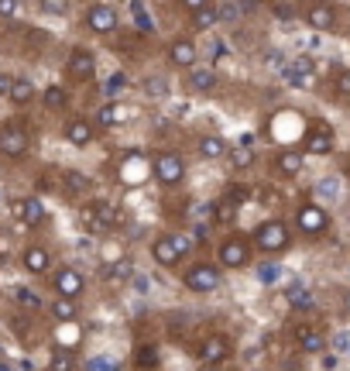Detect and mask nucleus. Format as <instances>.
Returning <instances> with one entry per match:
<instances>
[{
	"instance_id": "nucleus-6",
	"label": "nucleus",
	"mask_w": 350,
	"mask_h": 371,
	"mask_svg": "<svg viewBox=\"0 0 350 371\" xmlns=\"http://www.w3.org/2000/svg\"><path fill=\"white\" fill-rule=\"evenodd\" d=\"M220 282H223L220 265H216V261H206V258L192 261V265L182 272V285H186L189 292H199V296L216 292V289H220Z\"/></svg>"
},
{
	"instance_id": "nucleus-42",
	"label": "nucleus",
	"mask_w": 350,
	"mask_h": 371,
	"mask_svg": "<svg viewBox=\"0 0 350 371\" xmlns=\"http://www.w3.org/2000/svg\"><path fill=\"white\" fill-rule=\"evenodd\" d=\"M168 241L175 244V251H179V258H186L192 248H196V241H189V234H179V230H168Z\"/></svg>"
},
{
	"instance_id": "nucleus-49",
	"label": "nucleus",
	"mask_w": 350,
	"mask_h": 371,
	"mask_svg": "<svg viewBox=\"0 0 350 371\" xmlns=\"http://www.w3.org/2000/svg\"><path fill=\"white\" fill-rule=\"evenodd\" d=\"M275 278H278V268L275 265H264L261 268V282H275Z\"/></svg>"
},
{
	"instance_id": "nucleus-40",
	"label": "nucleus",
	"mask_w": 350,
	"mask_h": 371,
	"mask_svg": "<svg viewBox=\"0 0 350 371\" xmlns=\"http://www.w3.org/2000/svg\"><path fill=\"white\" fill-rule=\"evenodd\" d=\"M117 121H121V110H117L114 104H103V107L97 110V128H103V131H107V128H114Z\"/></svg>"
},
{
	"instance_id": "nucleus-14",
	"label": "nucleus",
	"mask_w": 350,
	"mask_h": 371,
	"mask_svg": "<svg viewBox=\"0 0 350 371\" xmlns=\"http://www.w3.org/2000/svg\"><path fill=\"white\" fill-rule=\"evenodd\" d=\"M168 62L172 66H179V69H192L196 62H199V49H196V42L192 38H172L168 42Z\"/></svg>"
},
{
	"instance_id": "nucleus-45",
	"label": "nucleus",
	"mask_w": 350,
	"mask_h": 371,
	"mask_svg": "<svg viewBox=\"0 0 350 371\" xmlns=\"http://www.w3.org/2000/svg\"><path fill=\"white\" fill-rule=\"evenodd\" d=\"M247 200H251V189H247V186H230V189H227V203L240 206V203H247Z\"/></svg>"
},
{
	"instance_id": "nucleus-16",
	"label": "nucleus",
	"mask_w": 350,
	"mask_h": 371,
	"mask_svg": "<svg viewBox=\"0 0 350 371\" xmlns=\"http://www.w3.org/2000/svg\"><path fill=\"white\" fill-rule=\"evenodd\" d=\"M186 14H189V28H192V32H210V28L220 25L216 4H199V0H189V4H186Z\"/></svg>"
},
{
	"instance_id": "nucleus-44",
	"label": "nucleus",
	"mask_w": 350,
	"mask_h": 371,
	"mask_svg": "<svg viewBox=\"0 0 350 371\" xmlns=\"http://www.w3.org/2000/svg\"><path fill=\"white\" fill-rule=\"evenodd\" d=\"M38 11L42 14H69V4H66V0H42V4H38Z\"/></svg>"
},
{
	"instance_id": "nucleus-13",
	"label": "nucleus",
	"mask_w": 350,
	"mask_h": 371,
	"mask_svg": "<svg viewBox=\"0 0 350 371\" xmlns=\"http://www.w3.org/2000/svg\"><path fill=\"white\" fill-rule=\"evenodd\" d=\"M292 344L302 354H323L326 350V333L319 326H312V323H295L292 326Z\"/></svg>"
},
{
	"instance_id": "nucleus-33",
	"label": "nucleus",
	"mask_w": 350,
	"mask_h": 371,
	"mask_svg": "<svg viewBox=\"0 0 350 371\" xmlns=\"http://www.w3.org/2000/svg\"><path fill=\"white\" fill-rule=\"evenodd\" d=\"M134 368H158V344L134 347Z\"/></svg>"
},
{
	"instance_id": "nucleus-52",
	"label": "nucleus",
	"mask_w": 350,
	"mask_h": 371,
	"mask_svg": "<svg viewBox=\"0 0 350 371\" xmlns=\"http://www.w3.org/2000/svg\"><path fill=\"white\" fill-rule=\"evenodd\" d=\"M0 371H11V368H8V364H0Z\"/></svg>"
},
{
	"instance_id": "nucleus-2",
	"label": "nucleus",
	"mask_w": 350,
	"mask_h": 371,
	"mask_svg": "<svg viewBox=\"0 0 350 371\" xmlns=\"http://www.w3.org/2000/svg\"><path fill=\"white\" fill-rule=\"evenodd\" d=\"M79 224L86 230H93V234H107V230L124 224V210L107 203V200H90V203L79 206Z\"/></svg>"
},
{
	"instance_id": "nucleus-25",
	"label": "nucleus",
	"mask_w": 350,
	"mask_h": 371,
	"mask_svg": "<svg viewBox=\"0 0 350 371\" xmlns=\"http://www.w3.org/2000/svg\"><path fill=\"white\" fill-rule=\"evenodd\" d=\"M227 141L220 138V134H203L199 141H196V155L199 158H206V162H213V158H227Z\"/></svg>"
},
{
	"instance_id": "nucleus-23",
	"label": "nucleus",
	"mask_w": 350,
	"mask_h": 371,
	"mask_svg": "<svg viewBox=\"0 0 350 371\" xmlns=\"http://www.w3.org/2000/svg\"><path fill=\"white\" fill-rule=\"evenodd\" d=\"M59 179H62V186H59V189H62V196H66V200H79V196H83V193H90V186H93V182H90V176H83V172H76V169H66Z\"/></svg>"
},
{
	"instance_id": "nucleus-3",
	"label": "nucleus",
	"mask_w": 350,
	"mask_h": 371,
	"mask_svg": "<svg viewBox=\"0 0 350 371\" xmlns=\"http://www.w3.org/2000/svg\"><path fill=\"white\" fill-rule=\"evenodd\" d=\"M251 258H254L251 237H247V234H240V230H230V234L220 241V248H216V265H220V268H230V272L247 268V265H251Z\"/></svg>"
},
{
	"instance_id": "nucleus-21",
	"label": "nucleus",
	"mask_w": 350,
	"mask_h": 371,
	"mask_svg": "<svg viewBox=\"0 0 350 371\" xmlns=\"http://www.w3.org/2000/svg\"><path fill=\"white\" fill-rule=\"evenodd\" d=\"M151 258H155V265H162V268H179V251H175V244L168 241V234H158L155 241H151Z\"/></svg>"
},
{
	"instance_id": "nucleus-4",
	"label": "nucleus",
	"mask_w": 350,
	"mask_h": 371,
	"mask_svg": "<svg viewBox=\"0 0 350 371\" xmlns=\"http://www.w3.org/2000/svg\"><path fill=\"white\" fill-rule=\"evenodd\" d=\"M151 176L158 179V186L175 189V186L186 182V158L172 148H162V152L151 155Z\"/></svg>"
},
{
	"instance_id": "nucleus-28",
	"label": "nucleus",
	"mask_w": 350,
	"mask_h": 371,
	"mask_svg": "<svg viewBox=\"0 0 350 371\" xmlns=\"http://www.w3.org/2000/svg\"><path fill=\"white\" fill-rule=\"evenodd\" d=\"M258 4H237V0H220L216 4V18L220 21H240L244 14H251Z\"/></svg>"
},
{
	"instance_id": "nucleus-46",
	"label": "nucleus",
	"mask_w": 350,
	"mask_h": 371,
	"mask_svg": "<svg viewBox=\"0 0 350 371\" xmlns=\"http://www.w3.org/2000/svg\"><path fill=\"white\" fill-rule=\"evenodd\" d=\"M340 179H319V186H316V193L319 196H326V200H333V196H340V186H336Z\"/></svg>"
},
{
	"instance_id": "nucleus-48",
	"label": "nucleus",
	"mask_w": 350,
	"mask_h": 371,
	"mask_svg": "<svg viewBox=\"0 0 350 371\" xmlns=\"http://www.w3.org/2000/svg\"><path fill=\"white\" fill-rule=\"evenodd\" d=\"M11 83H14V76H11L8 69H0V100H8V93H11Z\"/></svg>"
},
{
	"instance_id": "nucleus-47",
	"label": "nucleus",
	"mask_w": 350,
	"mask_h": 371,
	"mask_svg": "<svg viewBox=\"0 0 350 371\" xmlns=\"http://www.w3.org/2000/svg\"><path fill=\"white\" fill-rule=\"evenodd\" d=\"M18 11H21L18 0H0V18H14Z\"/></svg>"
},
{
	"instance_id": "nucleus-27",
	"label": "nucleus",
	"mask_w": 350,
	"mask_h": 371,
	"mask_svg": "<svg viewBox=\"0 0 350 371\" xmlns=\"http://www.w3.org/2000/svg\"><path fill=\"white\" fill-rule=\"evenodd\" d=\"M49 371H79V357L69 347H55L49 354Z\"/></svg>"
},
{
	"instance_id": "nucleus-35",
	"label": "nucleus",
	"mask_w": 350,
	"mask_h": 371,
	"mask_svg": "<svg viewBox=\"0 0 350 371\" xmlns=\"http://www.w3.org/2000/svg\"><path fill=\"white\" fill-rule=\"evenodd\" d=\"M234 220H237V206H234V203H227V200L213 203V224H223V227H230Z\"/></svg>"
},
{
	"instance_id": "nucleus-39",
	"label": "nucleus",
	"mask_w": 350,
	"mask_h": 371,
	"mask_svg": "<svg viewBox=\"0 0 350 371\" xmlns=\"http://www.w3.org/2000/svg\"><path fill=\"white\" fill-rule=\"evenodd\" d=\"M168 80L165 76H151V80H145V93L151 97V100H162V97H168Z\"/></svg>"
},
{
	"instance_id": "nucleus-1",
	"label": "nucleus",
	"mask_w": 350,
	"mask_h": 371,
	"mask_svg": "<svg viewBox=\"0 0 350 371\" xmlns=\"http://www.w3.org/2000/svg\"><path fill=\"white\" fill-rule=\"evenodd\" d=\"M247 237H251V248L261 251V254H282V251L292 248V227L285 220H278V217L261 220Z\"/></svg>"
},
{
	"instance_id": "nucleus-24",
	"label": "nucleus",
	"mask_w": 350,
	"mask_h": 371,
	"mask_svg": "<svg viewBox=\"0 0 350 371\" xmlns=\"http://www.w3.org/2000/svg\"><path fill=\"white\" fill-rule=\"evenodd\" d=\"M131 275H134V265H131L127 258H117V261H110L107 268H100V278H103L110 289H117V285L131 282Z\"/></svg>"
},
{
	"instance_id": "nucleus-10",
	"label": "nucleus",
	"mask_w": 350,
	"mask_h": 371,
	"mask_svg": "<svg viewBox=\"0 0 350 371\" xmlns=\"http://www.w3.org/2000/svg\"><path fill=\"white\" fill-rule=\"evenodd\" d=\"M336 145L333 124L329 121H309L305 138H302V155H329Z\"/></svg>"
},
{
	"instance_id": "nucleus-11",
	"label": "nucleus",
	"mask_w": 350,
	"mask_h": 371,
	"mask_svg": "<svg viewBox=\"0 0 350 371\" xmlns=\"http://www.w3.org/2000/svg\"><path fill=\"white\" fill-rule=\"evenodd\" d=\"M83 25L93 32V35H114L121 28V14L114 4H90L83 11Z\"/></svg>"
},
{
	"instance_id": "nucleus-19",
	"label": "nucleus",
	"mask_w": 350,
	"mask_h": 371,
	"mask_svg": "<svg viewBox=\"0 0 350 371\" xmlns=\"http://www.w3.org/2000/svg\"><path fill=\"white\" fill-rule=\"evenodd\" d=\"M14 213H18V220L25 224V227H42L45 220H49V213H45V206H42V200L38 196H25V200H18L14 203Z\"/></svg>"
},
{
	"instance_id": "nucleus-34",
	"label": "nucleus",
	"mask_w": 350,
	"mask_h": 371,
	"mask_svg": "<svg viewBox=\"0 0 350 371\" xmlns=\"http://www.w3.org/2000/svg\"><path fill=\"white\" fill-rule=\"evenodd\" d=\"M131 18H134V28H138L141 35H151V32H155V25H151V18H148V8L141 4V0H134V4H131Z\"/></svg>"
},
{
	"instance_id": "nucleus-18",
	"label": "nucleus",
	"mask_w": 350,
	"mask_h": 371,
	"mask_svg": "<svg viewBox=\"0 0 350 371\" xmlns=\"http://www.w3.org/2000/svg\"><path fill=\"white\" fill-rule=\"evenodd\" d=\"M302 165H305V155L295 152V148H282V152L271 158V169H275V176H282V179H295V176L302 172Z\"/></svg>"
},
{
	"instance_id": "nucleus-7",
	"label": "nucleus",
	"mask_w": 350,
	"mask_h": 371,
	"mask_svg": "<svg viewBox=\"0 0 350 371\" xmlns=\"http://www.w3.org/2000/svg\"><path fill=\"white\" fill-rule=\"evenodd\" d=\"M196 357L203 368H220L223 361L234 357V340L227 333H206L199 344H196Z\"/></svg>"
},
{
	"instance_id": "nucleus-43",
	"label": "nucleus",
	"mask_w": 350,
	"mask_h": 371,
	"mask_svg": "<svg viewBox=\"0 0 350 371\" xmlns=\"http://www.w3.org/2000/svg\"><path fill=\"white\" fill-rule=\"evenodd\" d=\"M14 299H18L21 306H28V309H45V302H42L32 289H18V292H14Z\"/></svg>"
},
{
	"instance_id": "nucleus-41",
	"label": "nucleus",
	"mask_w": 350,
	"mask_h": 371,
	"mask_svg": "<svg viewBox=\"0 0 350 371\" xmlns=\"http://www.w3.org/2000/svg\"><path fill=\"white\" fill-rule=\"evenodd\" d=\"M83 371H124V368H121V361H114V357H90V361L83 364Z\"/></svg>"
},
{
	"instance_id": "nucleus-15",
	"label": "nucleus",
	"mask_w": 350,
	"mask_h": 371,
	"mask_svg": "<svg viewBox=\"0 0 350 371\" xmlns=\"http://www.w3.org/2000/svg\"><path fill=\"white\" fill-rule=\"evenodd\" d=\"M220 86V73L213 66H192L186 69V90L192 93H213Z\"/></svg>"
},
{
	"instance_id": "nucleus-20",
	"label": "nucleus",
	"mask_w": 350,
	"mask_h": 371,
	"mask_svg": "<svg viewBox=\"0 0 350 371\" xmlns=\"http://www.w3.org/2000/svg\"><path fill=\"white\" fill-rule=\"evenodd\" d=\"M21 268H25L28 275H45V272L52 268V254H49V248H42V244L25 248V251H21Z\"/></svg>"
},
{
	"instance_id": "nucleus-26",
	"label": "nucleus",
	"mask_w": 350,
	"mask_h": 371,
	"mask_svg": "<svg viewBox=\"0 0 350 371\" xmlns=\"http://www.w3.org/2000/svg\"><path fill=\"white\" fill-rule=\"evenodd\" d=\"M8 100H11L14 107H28V104L35 100V83H32L28 76H14V83H11V93H8Z\"/></svg>"
},
{
	"instance_id": "nucleus-32",
	"label": "nucleus",
	"mask_w": 350,
	"mask_h": 371,
	"mask_svg": "<svg viewBox=\"0 0 350 371\" xmlns=\"http://www.w3.org/2000/svg\"><path fill=\"white\" fill-rule=\"evenodd\" d=\"M42 104H45L52 114H62V110L69 107V93H66L62 86H49V90H45V97H42Z\"/></svg>"
},
{
	"instance_id": "nucleus-9",
	"label": "nucleus",
	"mask_w": 350,
	"mask_h": 371,
	"mask_svg": "<svg viewBox=\"0 0 350 371\" xmlns=\"http://www.w3.org/2000/svg\"><path fill=\"white\" fill-rule=\"evenodd\" d=\"M52 292H55V299H69V302H79V296L86 292V278L76 272V268H69V265H59L55 272H52Z\"/></svg>"
},
{
	"instance_id": "nucleus-36",
	"label": "nucleus",
	"mask_w": 350,
	"mask_h": 371,
	"mask_svg": "<svg viewBox=\"0 0 350 371\" xmlns=\"http://www.w3.org/2000/svg\"><path fill=\"white\" fill-rule=\"evenodd\" d=\"M268 11L278 21H295L299 18V4H288V0H275V4H268Z\"/></svg>"
},
{
	"instance_id": "nucleus-5",
	"label": "nucleus",
	"mask_w": 350,
	"mask_h": 371,
	"mask_svg": "<svg viewBox=\"0 0 350 371\" xmlns=\"http://www.w3.org/2000/svg\"><path fill=\"white\" fill-rule=\"evenodd\" d=\"M32 152V134L25 121H4L0 124V158H11L21 162Z\"/></svg>"
},
{
	"instance_id": "nucleus-17",
	"label": "nucleus",
	"mask_w": 350,
	"mask_h": 371,
	"mask_svg": "<svg viewBox=\"0 0 350 371\" xmlns=\"http://www.w3.org/2000/svg\"><path fill=\"white\" fill-rule=\"evenodd\" d=\"M302 21L312 28V32H333L336 28V8L333 4H309L302 11Z\"/></svg>"
},
{
	"instance_id": "nucleus-53",
	"label": "nucleus",
	"mask_w": 350,
	"mask_h": 371,
	"mask_svg": "<svg viewBox=\"0 0 350 371\" xmlns=\"http://www.w3.org/2000/svg\"><path fill=\"white\" fill-rule=\"evenodd\" d=\"M203 371H220V368H203Z\"/></svg>"
},
{
	"instance_id": "nucleus-31",
	"label": "nucleus",
	"mask_w": 350,
	"mask_h": 371,
	"mask_svg": "<svg viewBox=\"0 0 350 371\" xmlns=\"http://www.w3.org/2000/svg\"><path fill=\"white\" fill-rule=\"evenodd\" d=\"M285 302H288L292 309H312L316 299H312V292H309L305 285H288V289H285Z\"/></svg>"
},
{
	"instance_id": "nucleus-12",
	"label": "nucleus",
	"mask_w": 350,
	"mask_h": 371,
	"mask_svg": "<svg viewBox=\"0 0 350 371\" xmlns=\"http://www.w3.org/2000/svg\"><path fill=\"white\" fill-rule=\"evenodd\" d=\"M66 76H69L73 83H93V76H97V59H93V52H90V49H73L69 59H66Z\"/></svg>"
},
{
	"instance_id": "nucleus-38",
	"label": "nucleus",
	"mask_w": 350,
	"mask_h": 371,
	"mask_svg": "<svg viewBox=\"0 0 350 371\" xmlns=\"http://www.w3.org/2000/svg\"><path fill=\"white\" fill-rule=\"evenodd\" d=\"M333 93L343 97V100H350V69H343V66L333 69Z\"/></svg>"
},
{
	"instance_id": "nucleus-29",
	"label": "nucleus",
	"mask_w": 350,
	"mask_h": 371,
	"mask_svg": "<svg viewBox=\"0 0 350 371\" xmlns=\"http://www.w3.org/2000/svg\"><path fill=\"white\" fill-rule=\"evenodd\" d=\"M312 73H316V66H312V59H309V56H299L295 62H288V66H285V80H288V83H305Z\"/></svg>"
},
{
	"instance_id": "nucleus-22",
	"label": "nucleus",
	"mask_w": 350,
	"mask_h": 371,
	"mask_svg": "<svg viewBox=\"0 0 350 371\" xmlns=\"http://www.w3.org/2000/svg\"><path fill=\"white\" fill-rule=\"evenodd\" d=\"M62 134H66V141H69V145H76V148H86V145L93 141L97 128H93L90 121H83V117H73V121H66Z\"/></svg>"
},
{
	"instance_id": "nucleus-51",
	"label": "nucleus",
	"mask_w": 350,
	"mask_h": 371,
	"mask_svg": "<svg viewBox=\"0 0 350 371\" xmlns=\"http://www.w3.org/2000/svg\"><path fill=\"white\" fill-rule=\"evenodd\" d=\"M0 265H8V237H0Z\"/></svg>"
},
{
	"instance_id": "nucleus-8",
	"label": "nucleus",
	"mask_w": 350,
	"mask_h": 371,
	"mask_svg": "<svg viewBox=\"0 0 350 371\" xmlns=\"http://www.w3.org/2000/svg\"><path fill=\"white\" fill-rule=\"evenodd\" d=\"M295 227H299V234L309 237V241L323 237V234L329 230V213H326V206H319V203H302V206L295 210Z\"/></svg>"
},
{
	"instance_id": "nucleus-50",
	"label": "nucleus",
	"mask_w": 350,
	"mask_h": 371,
	"mask_svg": "<svg viewBox=\"0 0 350 371\" xmlns=\"http://www.w3.org/2000/svg\"><path fill=\"white\" fill-rule=\"evenodd\" d=\"M38 189H59V182L52 176H38Z\"/></svg>"
},
{
	"instance_id": "nucleus-30",
	"label": "nucleus",
	"mask_w": 350,
	"mask_h": 371,
	"mask_svg": "<svg viewBox=\"0 0 350 371\" xmlns=\"http://www.w3.org/2000/svg\"><path fill=\"white\" fill-rule=\"evenodd\" d=\"M49 313L55 323H73L79 320V302H69V299H52L49 302Z\"/></svg>"
},
{
	"instance_id": "nucleus-37",
	"label": "nucleus",
	"mask_w": 350,
	"mask_h": 371,
	"mask_svg": "<svg viewBox=\"0 0 350 371\" xmlns=\"http://www.w3.org/2000/svg\"><path fill=\"white\" fill-rule=\"evenodd\" d=\"M227 155H230V169H234V172H244V169H251V165L258 162L251 148H237V152H227Z\"/></svg>"
}]
</instances>
